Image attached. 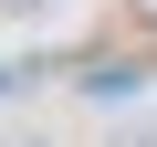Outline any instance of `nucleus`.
Returning <instances> with one entry per match:
<instances>
[{
    "instance_id": "f03ea898",
    "label": "nucleus",
    "mask_w": 157,
    "mask_h": 147,
    "mask_svg": "<svg viewBox=\"0 0 157 147\" xmlns=\"http://www.w3.org/2000/svg\"><path fill=\"white\" fill-rule=\"evenodd\" d=\"M105 147H157V116H136V126H115Z\"/></svg>"
},
{
    "instance_id": "20e7f679",
    "label": "nucleus",
    "mask_w": 157,
    "mask_h": 147,
    "mask_svg": "<svg viewBox=\"0 0 157 147\" xmlns=\"http://www.w3.org/2000/svg\"><path fill=\"white\" fill-rule=\"evenodd\" d=\"M0 147H52V137H42V126H11V137H0Z\"/></svg>"
},
{
    "instance_id": "7ed1b4c3",
    "label": "nucleus",
    "mask_w": 157,
    "mask_h": 147,
    "mask_svg": "<svg viewBox=\"0 0 157 147\" xmlns=\"http://www.w3.org/2000/svg\"><path fill=\"white\" fill-rule=\"evenodd\" d=\"M42 11H52V0H0V21H42Z\"/></svg>"
},
{
    "instance_id": "f257e3e1",
    "label": "nucleus",
    "mask_w": 157,
    "mask_h": 147,
    "mask_svg": "<svg viewBox=\"0 0 157 147\" xmlns=\"http://www.w3.org/2000/svg\"><path fill=\"white\" fill-rule=\"evenodd\" d=\"M126 95H136V63H94L84 74V105H126Z\"/></svg>"
}]
</instances>
